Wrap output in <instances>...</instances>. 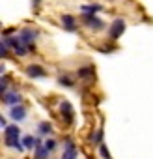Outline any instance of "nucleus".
Segmentation results:
<instances>
[{
	"label": "nucleus",
	"mask_w": 153,
	"mask_h": 159,
	"mask_svg": "<svg viewBox=\"0 0 153 159\" xmlns=\"http://www.w3.org/2000/svg\"><path fill=\"white\" fill-rule=\"evenodd\" d=\"M4 142H6L8 148H13V150H17V152L26 150L24 144H23V140H21V129H19L17 125H8V127L4 129Z\"/></svg>",
	"instance_id": "obj_1"
},
{
	"label": "nucleus",
	"mask_w": 153,
	"mask_h": 159,
	"mask_svg": "<svg viewBox=\"0 0 153 159\" xmlns=\"http://www.w3.org/2000/svg\"><path fill=\"white\" fill-rule=\"evenodd\" d=\"M6 39H8V43H10V49H11L17 56H26L28 52L34 51V47H28L24 41H21L19 36H17V38H6Z\"/></svg>",
	"instance_id": "obj_2"
},
{
	"label": "nucleus",
	"mask_w": 153,
	"mask_h": 159,
	"mask_svg": "<svg viewBox=\"0 0 153 159\" xmlns=\"http://www.w3.org/2000/svg\"><path fill=\"white\" fill-rule=\"evenodd\" d=\"M81 21H82V23H84L90 30H94V32H99V30H103V28H105L103 19H99L95 13H82Z\"/></svg>",
	"instance_id": "obj_3"
},
{
	"label": "nucleus",
	"mask_w": 153,
	"mask_h": 159,
	"mask_svg": "<svg viewBox=\"0 0 153 159\" xmlns=\"http://www.w3.org/2000/svg\"><path fill=\"white\" fill-rule=\"evenodd\" d=\"M123 32H125V21H123L121 17L114 19L112 25L108 26V38H110V39H118Z\"/></svg>",
	"instance_id": "obj_4"
},
{
	"label": "nucleus",
	"mask_w": 153,
	"mask_h": 159,
	"mask_svg": "<svg viewBox=\"0 0 153 159\" xmlns=\"http://www.w3.org/2000/svg\"><path fill=\"white\" fill-rule=\"evenodd\" d=\"M60 116H62V120H63L67 125L73 124V116H75V112H73V107H71L69 101H62V103H60Z\"/></svg>",
	"instance_id": "obj_5"
},
{
	"label": "nucleus",
	"mask_w": 153,
	"mask_h": 159,
	"mask_svg": "<svg viewBox=\"0 0 153 159\" xmlns=\"http://www.w3.org/2000/svg\"><path fill=\"white\" fill-rule=\"evenodd\" d=\"M19 38H21V41H24L28 47H34V41H36V38H37V30H36V28H23V30L19 32Z\"/></svg>",
	"instance_id": "obj_6"
},
{
	"label": "nucleus",
	"mask_w": 153,
	"mask_h": 159,
	"mask_svg": "<svg viewBox=\"0 0 153 159\" xmlns=\"http://www.w3.org/2000/svg\"><path fill=\"white\" fill-rule=\"evenodd\" d=\"M62 159H79V152H76V146L71 140H65L63 144V152H62Z\"/></svg>",
	"instance_id": "obj_7"
},
{
	"label": "nucleus",
	"mask_w": 153,
	"mask_h": 159,
	"mask_svg": "<svg viewBox=\"0 0 153 159\" xmlns=\"http://www.w3.org/2000/svg\"><path fill=\"white\" fill-rule=\"evenodd\" d=\"M10 116H11V120H15V122H23V120L26 118V107H24V105H15V107H11V109H10Z\"/></svg>",
	"instance_id": "obj_8"
},
{
	"label": "nucleus",
	"mask_w": 153,
	"mask_h": 159,
	"mask_svg": "<svg viewBox=\"0 0 153 159\" xmlns=\"http://www.w3.org/2000/svg\"><path fill=\"white\" fill-rule=\"evenodd\" d=\"M2 101H4L8 107L21 105V94H19V92H6V94L2 96Z\"/></svg>",
	"instance_id": "obj_9"
},
{
	"label": "nucleus",
	"mask_w": 153,
	"mask_h": 159,
	"mask_svg": "<svg viewBox=\"0 0 153 159\" xmlns=\"http://www.w3.org/2000/svg\"><path fill=\"white\" fill-rule=\"evenodd\" d=\"M26 75H28L30 79H43V77H45V69H43L41 66H37V64H30V66L26 67Z\"/></svg>",
	"instance_id": "obj_10"
},
{
	"label": "nucleus",
	"mask_w": 153,
	"mask_h": 159,
	"mask_svg": "<svg viewBox=\"0 0 153 159\" xmlns=\"http://www.w3.org/2000/svg\"><path fill=\"white\" fill-rule=\"evenodd\" d=\"M62 26L67 30V32H75L76 30V19L73 15H63L62 17Z\"/></svg>",
	"instance_id": "obj_11"
},
{
	"label": "nucleus",
	"mask_w": 153,
	"mask_h": 159,
	"mask_svg": "<svg viewBox=\"0 0 153 159\" xmlns=\"http://www.w3.org/2000/svg\"><path fill=\"white\" fill-rule=\"evenodd\" d=\"M49 155H50V152L47 150V146L39 142V144L36 146V150H34V157H36V159H49Z\"/></svg>",
	"instance_id": "obj_12"
},
{
	"label": "nucleus",
	"mask_w": 153,
	"mask_h": 159,
	"mask_svg": "<svg viewBox=\"0 0 153 159\" xmlns=\"http://www.w3.org/2000/svg\"><path fill=\"white\" fill-rule=\"evenodd\" d=\"M23 144H24L26 150H36V146L39 144V139H34L32 135H26V137H23Z\"/></svg>",
	"instance_id": "obj_13"
},
{
	"label": "nucleus",
	"mask_w": 153,
	"mask_h": 159,
	"mask_svg": "<svg viewBox=\"0 0 153 159\" xmlns=\"http://www.w3.org/2000/svg\"><path fill=\"white\" fill-rule=\"evenodd\" d=\"M101 10H103V6H101V4H86V6H82V8H81V11H82V13H95V15H97Z\"/></svg>",
	"instance_id": "obj_14"
},
{
	"label": "nucleus",
	"mask_w": 153,
	"mask_h": 159,
	"mask_svg": "<svg viewBox=\"0 0 153 159\" xmlns=\"http://www.w3.org/2000/svg\"><path fill=\"white\" fill-rule=\"evenodd\" d=\"M37 131H39V135H50L52 133V125L49 122H41L37 125Z\"/></svg>",
	"instance_id": "obj_15"
},
{
	"label": "nucleus",
	"mask_w": 153,
	"mask_h": 159,
	"mask_svg": "<svg viewBox=\"0 0 153 159\" xmlns=\"http://www.w3.org/2000/svg\"><path fill=\"white\" fill-rule=\"evenodd\" d=\"M79 77L81 79H94V67H82V69H79Z\"/></svg>",
	"instance_id": "obj_16"
},
{
	"label": "nucleus",
	"mask_w": 153,
	"mask_h": 159,
	"mask_svg": "<svg viewBox=\"0 0 153 159\" xmlns=\"http://www.w3.org/2000/svg\"><path fill=\"white\" fill-rule=\"evenodd\" d=\"M101 140H103V131H101V129H97V131H94V133L90 135V142L101 144Z\"/></svg>",
	"instance_id": "obj_17"
},
{
	"label": "nucleus",
	"mask_w": 153,
	"mask_h": 159,
	"mask_svg": "<svg viewBox=\"0 0 153 159\" xmlns=\"http://www.w3.org/2000/svg\"><path fill=\"white\" fill-rule=\"evenodd\" d=\"M99 153H101V157H103V159H110V153H108V148H107L105 144H99Z\"/></svg>",
	"instance_id": "obj_18"
},
{
	"label": "nucleus",
	"mask_w": 153,
	"mask_h": 159,
	"mask_svg": "<svg viewBox=\"0 0 153 159\" xmlns=\"http://www.w3.org/2000/svg\"><path fill=\"white\" fill-rule=\"evenodd\" d=\"M58 83H60V84H65V86H73V81H71L67 75H62V77L58 79Z\"/></svg>",
	"instance_id": "obj_19"
},
{
	"label": "nucleus",
	"mask_w": 153,
	"mask_h": 159,
	"mask_svg": "<svg viewBox=\"0 0 153 159\" xmlns=\"http://www.w3.org/2000/svg\"><path fill=\"white\" fill-rule=\"evenodd\" d=\"M45 146H47L49 152H54V148H56V140H54V139H47V140H45Z\"/></svg>",
	"instance_id": "obj_20"
},
{
	"label": "nucleus",
	"mask_w": 153,
	"mask_h": 159,
	"mask_svg": "<svg viewBox=\"0 0 153 159\" xmlns=\"http://www.w3.org/2000/svg\"><path fill=\"white\" fill-rule=\"evenodd\" d=\"M0 92H2V96L8 92V79L2 77V81H0Z\"/></svg>",
	"instance_id": "obj_21"
},
{
	"label": "nucleus",
	"mask_w": 153,
	"mask_h": 159,
	"mask_svg": "<svg viewBox=\"0 0 153 159\" xmlns=\"http://www.w3.org/2000/svg\"><path fill=\"white\" fill-rule=\"evenodd\" d=\"M0 125H2V129H6V127H8V122H6V118H4V116L0 118Z\"/></svg>",
	"instance_id": "obj_22"
},
{
	"label": "nucleus",
	"mask_w": 153,
	"mask_h": 159,
	"mask_svg": "<svg viewBox=\"0 0 153 159\" xmlns=\"http://www.w3.org/2000/svg\"><path fill=\"white\" fill-rule=\"evenodd\" d=\"M32 6H34V8H37V6H39V0H32Z\"/></svg>",
	"instance_id": "obj_23"
}]
</instances>
